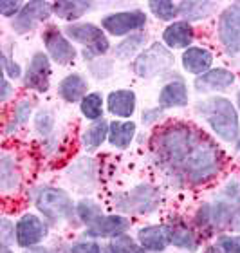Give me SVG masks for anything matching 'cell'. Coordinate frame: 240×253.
<instances>
[{
  "label": "cell",
  "mask_w": 240,
  "mask_h": 253,
  "mask_svg": "<svg viewBox=\"0 0 240 253\" xmlns=\"http://www.w3.org/2000/svg\"><path fill=\"white\" fill-rule=\"evenodd\" d=\"M200 141L202 136H199L193 126L177 123L162 128L154 136V152L166 167L181 169Z\"/></svg>",
  "instance_id": "cell-1"
},
{
  "label": "cell",
  "mask_w": 240,
  "mask_h": 253,
  "mask_svg": "<svg viewBox=\"0 0 240 253\" xmlns=\"http://www.w3.org/2000/svg\"><path fill=\"white\" fill-rule=\"evenodd\" d=\"M195 111L219 139L226 143H237L240 139L239 112L228 98L209 96L206 100L199 101Z\"/></svg>",
  "instance_id": "cell-2"
},
{
  "label": "cell",
  "mask_w": 240,
  "mask_h": 253,
  "mask_svg": "<svg viewBox=\"0 0 240 253\" xmlns=\"http://www.w3.org/2000/svg\"><path fill=\"white\" fill-rule=\"evenodd\" d=\"M222 170V152L213 143L204 139L199 143L190 158L181 167V174L190 185L200 186L213 181Z\"/></svg>",
  "instance_id": "cell-3"
},
{
  "label": "cell",
  "mask_w": 240,
  "mask_h": 253,
  "mask_svg": "<svg viewBox=\"0 0 240 253\" xmlns=\"http://www.w3.org/2000/svg\"><path fill=\"white\" fill-rule=\"evenodd\" d=\"M35 206L43 215V219L52 224H69L78 222L76 219V203H73L71 195L56 186H42L35 195Z\"/></svg>",
  "instance_id": "cell-4"
},
{
  "label": "cell",
  "mask_w": 240,
  "mask_h": 253,
  "mask_svg": "<svg viewBox=\"0 0 240 253\" xmlns=\"http://www.w3.org/2000/svg\"><path fill=\"white\" fill-rule=\"evenodd\" d=\"M65 37L73 42H78L83 45L81 56L87 62H94L98 58H103L110 51L109 38L105 37L103 29L90 22H81V24H69L63 29Z\"/></svg>",
  "instance_id": "cell-5"
},
{
  "label": "cell",
  "mask_w": 240,
  "mask_h": 253,
  "mask_svg": "<svg viewBox=\"0 0 240 253\" xmlns=\"http://www.w3.org/2000/svg\"><path fill=\"white\" fill-rule=\"evenodd\" d=\"M175 56L164 43L154 42L132 62V71L143 80L156 78L173 67Z\"/></svg>",
  "instance_id": "cell-6"
},
{
  "label": "cell",
  "mask_w": 240,
  "mask_h": 253,
  "mask_svg": "<svg viewBox=\"0 0 240 253\" xmlns=\"http://www.w3.org/2000/svg\"><path fill=\"white\" fill-rule=\"evenodd\" d=\"M114 206L125 213H152L159 206V195L150 185H137L128 194L114 199Z\"/></svg>",
  "instance_id": "cell-7"
},
{
  "label": "cell",
  "mask_w": 240,
  "mask_h": 253,
  "mask_svg": "<svg viewBox=\"0 0 240 253\" xmlns=\"http://www.w3.org/2000/svg\"><path fill=\"white\" fill-rule=\"evenodd\" d=\"M148 16L143 9H130L120 11V13H110L101 18V27L112 37H125L139 33L146 26Z\"/></svg>",
  "instance_id": "cell-8"
},
{
  "label": "cell",
  "mask_w": 240,
  "mask_h": 253,
  "mask_svg": "<svg viewBox=\"0 0 240 253\" xmlns=\"http://www.w3.org/2000/svg\"><path fill=\"white\" fill-rule=\"evenodd\" d=\"M217 33L226 53L231 56L240 53V2L228 5L220 13Z\"/></svg>",
  "instance_id": "cell-9"
},
{
  "label": "cell",
  "mask_w": 240,
  "mask_h": 253,
  "mask_svg": "<svg viewBox=\"0 0 240 253\" xmlns=\"http://www.w3.org/2000/svg\"><path fill=\"white\" fill-rule=\"evenodd\" d=\"M47 224L49 222L45 219H42L40 215L31 213V211H26L16 221V244L22 250L40 246V243L47 237L49 233Z\"/></svg>",
  "instance_id": "cell-10"
},
{
  "label": "cell",
  "mask_w": 240,
  "mask_h": 253,
  "mask_svg": "<svg viewBox=\"0 0 240 253\" xmlns=\"http://www.w3.org/2000/svg\"><path fill=\"white\" fill-rule=\"evenodd\" d=\"M22 84L29 90H37L40 94L47 92L51 87V58L47 53L38 51L31 56L24 76Z\"/></svg>",
  "instance_id": "cell-11"
},
{
  "label": "cell",
  "mask_w": 240,
  "mask_h": 253,
  "mask_svg": "<svg viewBox=\"0 0 240 253\" xmlns=\"http://www.w3.org/2000/svg\"><path fill=\"white\" fill-rule=\"evenodd\" d=\"M43 45L47 49L49 58L52 62H56L58 65H69L76 58V49H74L73 42L65 37V33H62L56 26H47L42 35Z\"/></svg>",
  "instance_id": "cell-12"
},
{
  "label": "cell",
  "mask_w": 240,
  "mask_h": 253,
  "mask_svg": "<svg viewBox=\"0 0 240 253\" xmlns=\"http://www.w3.org/2000/svg\"><path fill=\"white\" fill-rule=\"evenodd\" d=\"M52 15V4L47 2H40V0H33V2H26L22 11L13 18L11 27L15 29V33L24 35V33L33 31L40 22H47Z\"/></svg>",
  "instance_id": "cell-13"
},
{
  "label": "cell",
  "mask_w": 240,
  "mask_h": 253,
  "mask_svg": "<svg viewBox=\"0 0 240 253\" xmlns=\"http://www.w3.org/2000/svg\"><path fill=\"white\" fill-rule=\"evenodd\" d=\"M130 228V219L120 213H110V215H101L96 222L85 228V237L87 239H114L118 235L128 232Z\"/></svg>",
  "instance_id": "cell-14"
},
{
  "label": "cell",
  "mask_w": 240,
  "mask_h": 253,
  "mask_svg": "<svg viewBox=\"0 0 240 253\" xmlns=\"http://www.w3.org/2000/svg\"><path fill=\"white\" fill-rule=\"evenodd\" d=\"M233 84H235V74L224 67H217L197 76L193 82V87L199 94H211V92H222L230 89Z\"/></svg>",
  "instance_id": "cell-15"
},
{
  "label": "cell",
  "mask_w": 240,
  "mask_h": 253,
  "mask_svg": "<svg viewBox=\"0 0 240 253\" xmlns=\"http://www.w3.org/2000/svg\"><path fill=\"white\" fill-rule=\"evenodd\" d=\"M188 85L183 78H175L164 84L159 90V96H157V105L161 107L162 111L184 109V107H188Z\"/></svg>",
  "instance_id": "cell-16"
},
{
  "label": "cell",
  "mask_w": 240,
  "mask_h": 253,
  "mask_svg": "<svg viewBox=\"0 0 240 253\" xmlns=\"http://www.w3.org/2000/svg\"><path fill=\"white\" fill-rule=\"evenodd\" d=\"M137 109V96L130 89H116L107 96V111L114 118L130 120Z\"/></svg>",
  "instance_id": "cell-17"
},
{
  "label": "cell",
  "mask_w": 240,
  "mask_h": 253,
  "mask_svg": "<svg viewBox=\"0 0 240 253\" xmlns=\"http://www.w3.org/2000/svg\"><path fill=\"white\" fill-rule=\"evenodd\" d=\"M137 241L148 253H162L170 246L168 224H150L137 230Z\"/></svg>",
  "instance_id": "cell-18"
},
{
  "label": "cell",
  "mask_w": 240,
  "mask_h": 253,
  "mask_svg": "<svg viewBox=\"0 0 240 253\" xmlns=\"http://www.w3.org/2000/svg\"><path fill=\"white\" fill-rule=\"evenodd\" d=\"M195 38V31L190 22L177 20L168 24L162 31V42L168 49H186L192 47V42Z\"/></svg>",
  "instance_id": "cell-19"
},
{
  "label": "cell",
  "mask_w": 240,
  "mask_h": 253,
  "mask_svg": "<svg viewBox=\"0 0 240 253\" xmlns=\"http://www.w3.org/2000/svg\"><path fill=\"white\" fill-rule=\"evenodd\" d=\"M170 230V244L179 250H184L188 253H195L200 246V239L195 233L192 226H188V222L184 221H172L168 224Z\"/></svg>",
  "instance_id": "cell-20"
},
{
  "label": "cell",
  "mask_w": 240,
  "mask_h": 253,
  "mask_svg": "<svg viewBox=\"0 0 240 253\" xmlns=\"http://www.w3.org/2000/svg\"><path fill=\"white\" fill-rule=\"evenodd\" d=\"M87 94H89V82L78 73L67 74L58 84V96L65 103H80Z\"/></svg>",
  "instance_id": "cell-21"
},
{
  "label": "cell",
  "mask_w": 240,
  "mask_h": 253,
  "mask_svg": "<svg viewBox=\"0 0 240 253\" xmlns=\"http://www.w3.org/2000/svg\"><path fill=\"white\" fill-rule=\"evenodd\" d=\"M183 69L186 73L200 76V74L208 73L211 65H213V53L204 47H188L183 53Z\"/></svg>",
  "instance_id": "cell-22"
},
{
  "label": "cell",
  "mask_w": 240,
  "mask_h": 253,
  "mask_svg": "<svg viewBox=\"0 0 240 253\" xmlns=\"http://www.w3.org/2000/svg\"><path fill=\"white\" fill-rule=\"evenodd\" d=\"M137 125L132 120H118L110 122L109 128V143L118 150H126L134 143Z\"/></svg>",
  "instance_id": "cell-23"
},
{
  "label": "cell",
  "mask_w": 240,
  "mask_h": 253,
  "mask_svg": "<svg viewBox=\"0 0 240 253\" xmlns=\"http://www.w3.org/2000/svg\"><path fill=\"white\" fill-rule=\"evenodd\" d=\"M109 128L110 122L107 120H98V122L90 123L81 134V145H83L85 152H96L105 141H109Z\"/></svg>",
  "instance_id": "cell-24"
},
{
  "label": "cell",
  "mask_w": 240,
  "mask_h": 253,
  "mask_svg": "<svg viewBox=\"0 0 240 253\" xmlns=\"http://www.w3.org/2000/svg\"><path fill=\"white\" fill-rule=\"evenodd\" d=\"M20 183L22 175L15 163V158L9 154H2V159H0V190L7 195L11 192H16Z\"/></svg>",
  "instance_id": "cell-25"
},
{
  "label": "cell",
  "mask_w": 240,
  "mask_h": 253,
  "mask_svg": "<svg viewBox=\"0 0 240 253\" xmlns=\"http://www.w3.org/2000/svg\"><path fill=\"white\" fill-rule=\"evenodd\" d=\"M92 9V2H81V0H60L52 4V15L67 22H76Z\"/></svg>",
  "instance_id": "cell-26"
},
{
  "label": "cell",
  "mask_w": 240,
  "mask_h": 253,
  "mask_svg": "<svg viewBox=\"0 0 240 253\" xmlns=\"http://www.w3.org/2000/svg\"><path fill=\"white\" fill-rule=\"evenodd\" d=\"M148 38L143 33H134L130 37L123 38L118 45L114 47V56L118 60H136L139 54L146 49Z\"/></svg>",
  "instance_id": "cell-27"
},
{
  "label": "cell",
  "mask_w": 240,
  "mask_h": 253,
  "mask_svg": "<svg viewBox=\"0 0 240 253\" xmlns=\"http://www.w3.org/2000/svg\"><path fill=\"white\" fill-rule=\"evenodd\" d=\"M215 2H181L179 4V15L184 22H200L211 16L215 11Z\"/></svg>",
  "instance_id": "cell-28"
},
{
  "label": "cell",
  "mask_w": 240,
  "mask_h": 253,
  "mask_svg": "<svg viewBox=\"0 0 240 253\" xmlns=\"http://www.w3.org/2000/svg\"><path fill=\"white\" fill-rule=\"evenodd\" d=\"M80 112L85 120L89 122H98L103 120L105 114V100L101 92H89L83 100L80 101Z\"/></svg>",
  "instance_id": "cell-29"
},
{
  "label": "cell",
  "mask_w": 240,
  "mask_h": 253,
  "mask_svg": "<svg viewBox=\"0 0 240 253\" xmlns=\"http://www.w3.org/2000/svg\"><path fill=\"white\" fill-rule=\"evenodd\" d=\"M103 215V208L90 197H83L76 203V219L80 224H83L85 228L90 226L92 222H96L99 217Z\"/></svg>",
  "instance_id": "cell-30"
},
{
  "label": "cell",
  "mask_w": 240,
  "mask_h": 253,
  "mask_svg": "<svg viewBox=\"0 0 240 253\" xmlns=\"http://www.w3.org/2000/svg\"><path fill=\"white\" fill-rule=\"evenodd\" d=\"M33 116V101L31 100H20L13 109V116L5 125V134L9 136L13 132H16L20 126L26 125Z\"/></svg>",
  "instance_id": "cell-31"
},
{
  "label": "cell",
  "mask_w": 240,
  "mask_h": 253,
  "mask_svg": "<svg viewBox=\"0 0 240 253\" xmlns=\"http://www.w3.org/2000/svg\"><path fill=\"white\" fill-rule=\"evenodd\" d=\"M109 250L110 253H148L139 244V241L136 237H130L128 233H123V235L110 239Z\"/></svg>",
  "instance_id": "cell-32"
},
{
  "label": "cell",
  "mask_w": 240,
  "mask_h": 253,
  "mask_svg": "<svg viewBox=\"0 0 240 253\" xmlns=\"http://www.w3.org/2000/svg\"><path fill=\"white\" fill-rule=\"evenodd\" d=\"M54 126H56V116H54V112L51 109L43 107L35 114V130L40 134V137L47 139L54 132Z\"/></svg>",
  "instance_id": "cell-33"
},
{
  "label": "cell",
  "mask_w": 240,
  "mask_h": 253,
  "mask_svg": "<svg viewBox=\"0 0 240 253\" xmlns=\"http://www.w3.org/2000/svg\"><path fill=\"white\" fill-rule=\"evenodd\" d=\"M148 7L154 16L162 22H173V18L179 15V4H173L168 0H150Z\"/></svg>",
  "instance_id": "cell-34"
},
{
  "label": "cell",
  "mask_w": 240,
  "mask_h": 253,
  "mask_svg": "<svg viewBox=\"0 0 240 253\" xmlns=\"http://www.w3.org/2000/svg\"><path fill=\"white\" fill-rule=\"evenodd\" d=\"M16 243V222H13L7 217L0 219V246L11 248Z\"/></svg>",
  "instance_id": "cell-35"
},
{
  "label": "cell",
  "mask_w": 240,
  "mask_h": 253,
  "mask_svg": "<svg viewBox=\"0 0 240 253\" xmlns=\"http://www.w3.org/2000/svg\"><path fill=\"white\" fill-rule=\"evenodd\" d=\"M89 73L92 74L96 80L101 82V80H107L110 74L114 73V65H112L110 60L98 58V60H94V62L89 63Z\"/></svg>",
  "instance_id": "cell-36"
},
{
  "label": "cell",
  "mask_w": 240,
  "mask_h": 253,
  "mask_svg": "<svg viewBox=\"0 0 240 253\" xmlns=\"http://www.w3.org/2000/svg\"><path fill=\"white\" fill-rule=\"evenodd\" d=\"M103 246L94 239H83L69 246L67 253H103Z\"/></svg>",
  "instance_id": "cell-37"
},
{
  "label": "cell",
  "mask_w": 240,
  "mask_h": 253,
  "mask_svg": "<svg viewBox=\"0 0 240 253\" xmlns=\"http://www.w3.org/2000/svg\"><path fill=\"white\" fill-rule=\"evenodd\" d=\"M215 244L222 250V253H240V233H237V235H220Z\"/></svg>",
  "instance_id": "cell-38"
},
{
  "label": "cell",
  "mask_w": 240,
  "mask_h": 253,
  "mask_svg": "<svg viewBox=\"0 0 240 253\" xmlns=\"http://www.w3.org/2000/svg\"><path fill=\"white\" fill-rule=\"evenodd\" d=\"M2 69H4V76L9 80H18L20 76H24L22 74V67L15 60H11V56L5 51L2 54Z\"/></svg>",
  "instance_id": "cell-39"
},
{
  "label": "cell",
  "mask_w": 240,
  "mask_h": 253,
  "mask_svg": "<svg viewBox=\"0 0 240 253\" xmlns=\"http://www.w3.org/2000/svg\"><path fill=\"white\" fill-rule=\"evenodd\" d=\"M22 7H24V4L18 0H2L0 2V15L5 18H15L22 11Z\"/></svg>",
  "instance_id": "cell-40"
},
{
  "label": "cell",
  "mask_w": 240,
  "mask_h": 253,
  "mask_svg": "<svg viewBox=\"0 0 240 253\" xmlns=\"http://www.w3.org/2000/svg\"><path fill=\"white\" fill-rule=\"evenodd\" d=\"M164 116V111H162L161 107H150V109H145L141 114V120H143V125H156L159 123Z\"/></svg>",
  "instance_id": "cell-41"
},
{
  "label": "cell",
  "mask_w": 240,
  "mask_h": 253,
  "mask_svg": "<svg viewBox=\"0 0 240 253\" xmlns=\"http://www.w3.org/2000/svg\"><path fill=\"white\" fill-rule=\"evenodd\" d=\"M15 94V89L11 87V82L9 78H2V90H0V101L2 103H7V100H9L11 96Z\"/></svg>",
  "instance_id": "cell-42"
},
{
  "label": "cell",
  "mask_w": 240,
  "mask_h": 253,
  "mask_svg": "<svg viewBox=\"0 0 240 253\" xmlns=\"http://www.w3.org/2000/svg\"><path fill=\"white\" fill-rule=\"evenodd\" d=\"M231 232L240 233V205L237 206L235 210H233V215H231V221H230V226H228Z\"/></svg>",
  "instance_id": "cell-43"
},
{
  "label": "cell",
  "mask_w": 240,
  "mask_h": 253,
  "mask_svg": "<svg viewBox=\"0 0 240 253\" xmlns=\"http://www.w3.org/2000/svg\"><path fill=\"white\" fill-rule=\"evenodd\" d=\"M24 253H54V252L49 250V248H45V246H35V248L24 250Z\"/></svg>",
  "instance_id": "cell-44"
},
{
  "label": "cell",
  "mask_w": 240,
  "mask_h": 253,
  "mask_svg": "<svg viewBox=\"0 0 240 253\" xmlns=\"http://www.w3.org/2000/svg\"><path fill=\"white\" fill-rule=\"evenodd\" d=\"M204 253H222V250H220L217 244H209L208 248L204 250Z\"/></svg>",
  "instance_id": "cell-45"
},
{
  "label": "cell",
  "mask_w": 240,
  "mask_h": 253,
  "mask_svg": "<svg viewBox=\"0 0 240 253\" xmlns=\"http://www.w3.org/2000/svg\"><path fill=\"white\" fill-rule=\"evenodd\" d=\"M237 152L240 154V139H239V141H237Z\"/></svg>",
  "instance_id": "cell-46"
},
{
  "label": "cell",
  "mask_w": 240,
  "mask_h": 253,
  "mask_svg": "<svg viewBox=\"0 0 240 253\" xmlns=\"http://www.w3.org/2000/svg\"><path fill=\"white\" fill-rule=\"evenodd\" d=\"M103 253H110V250H109V246H107V248L103 250Z\"/></svg>",
  "instance_id": "cell-47"
},
{
  "label": "cell",
  "mask_w": 240,
  "mask_h": 253,
  "mask_svg": "<svg viewBox=\"0 0 240 253\" xmlns=\"http://www.w3.org/2000/svg\"><path fill=\"white\" fill-rule=\"evenodd\" d=\"M239 109H240V92H239Z\"/></svg>",
  "instance_id": "cell-48"
}]
</instances>
